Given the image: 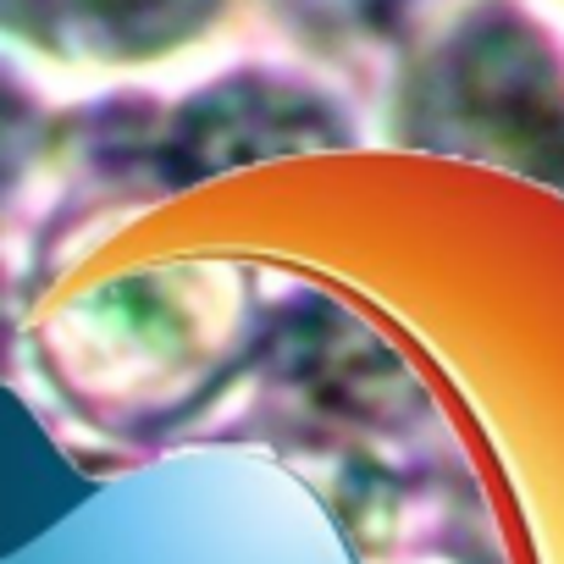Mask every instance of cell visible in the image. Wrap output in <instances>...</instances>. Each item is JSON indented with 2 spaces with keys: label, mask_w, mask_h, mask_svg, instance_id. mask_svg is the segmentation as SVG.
Masks as SVG:
<instances>
[{
  "label": "cell",
  "mask_w": 564,
  "mask_h": 564,
  "mask_svg": "<svg viewBox=\"0 0 564 564\" xmlns=\"http://www.w3.org/2000/svg\"><path fill=\"white\" fill-rule=\"evenodd\" d=\"M40 150H45V117H40L34 95L0 67V205H7L12 188L29 177Z\"/></svg>",
  "instance_id": "cell-4"
},
{
  "label": "cell",
  "mask_w": 564,
  "mask_h": 564,
  "mask_svg": "<svg viewBox=\"0 0 564 564\" xmlns=\"http://www.w3.org/2000/svg\"><path fill=\"white\" fill-rule=\"evenodd\" d=\"M227 0H0V23L67 62H155Z\"/></svg>",
  "instance_id": "cell-3"
},
{
  "label": "cell",
  "mask_w": 564,
  "mask_h": 564,
  "mask_svg": "<svg viewBox=\"0 0 564 564\" xmlns=\"http://www.w3.org/2000/svg\"><path fill=\"white\" fill-rule=\"evenodd\" d=\"M300 18L311 23H333V29H360V23H377L393 12V0H294Z\"/></svg>",
  "instance_id": "cell-5"
},
{
  "label": "cell",
  "mask_w": 564,
  "mask_h": 564,
  "mask_svg": "<svg viewBox=\"0 0 564 564\" xmlns=\"http://www.w3.org/2000/svg\"><path fill=\"white\" fill-rule=\"evenodd\" d=\"M0 349H7V282H0Z\"/></svg>",
  "instance_id": "cell-6"
},
{
  "label": "cell",
  "mask_w": 564,
  "mask_h": 564,
  "mask_svg": "<svg viewBox=\"0 0 564 564\" xmlns=\"http://www.w3.org/2000/svg\"><path fill=\"white\" fill-rule=\"evenodd\" d=\"M404 133L415 144L564 177V95L542 40L509 12L465 18L410 78Z\"/></svg>",
  "instance_id": "cell-1"
},
{
  "label": "cell",
  "mask_w": 564,
  "mask_h": 564,
  "mask_svg": "<svg viewBox=\"0 0 564 564\" xmlns=\"http://www.w3.org/2000/svg\"><path fill=\"white\" fill-rule=\"evenodd\" d=\"M344 144L338 111L289 78L271 73H232L199 95H188L155 144L166 183H199L216 172H238L276 155H305Z\"/></svg>",
  "instance_id": "cell-2"
}]
</instances>
